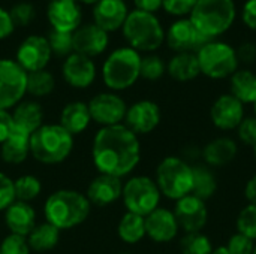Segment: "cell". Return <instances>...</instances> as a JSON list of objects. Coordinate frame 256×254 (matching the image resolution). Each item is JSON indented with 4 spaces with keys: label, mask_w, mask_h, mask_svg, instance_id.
<instances>
[{
    "label": "cell",
    "mask_w": 256,
    "mask_h": 254,
    "mask_svg": "<svg viewBox=\"0 0 256 254\" xmlns=\"http://www.w3.org/2000/svg\"><path fill=\"white\" fill-rule=\"evenodd\" d=\"M244 196L246 199L249 201V204L256 205V175H254L248 184H246V189H244Z\"/></svg>",
    "instance_id": "f907efd6"
},
{
    "label": "cell",
    "mask_w": 256,
    "mask_h": 254,
    "mask_svg": "<svg viewBox=\"0 0 256 254\" xmlns=\"http://www.w3.org/2000/svg\"><path fill=\"white\" fill-rule=\"evenodd\" d=\"M74 148V136L60 124H42L30 136V154L44 165L64 162Z\"/></svg>",
    "instance_id": "277c9868"
},
{
    "label": "cell",
    "mask_w": 256,
    "mask_h": 254,
    "mask_svg": "<svg viewBox=\"0 0 256 254\" xmlns=\"http://www.w3.org/2000/svg\"><path fill=\"white\" fill-rule=\"evenodd\" d=\"M92 157L100 174L117 178L129 175L141 159L138 136L124 124L102 127L94 136Z\"/></svg>",
    "instance_id": "6da1fadb"
},
{
    "label": "cell",
    "mask_w": 256,
    "mask_h": 254,
    "mask_svg": "<svg viewBox=\"0 0 256 254\" xmlns=\"http://www.w3.org/2000/svg\"><path fill=\"white\" fill-rule=\"evenodd\" d=\"M126 127L136 136L153 132L160 123V109L152 100H140L126 111Z\"/></svg>",
    "instance_id": "2e32d148"
},
{
    "label": "cell",
    "mask_w": 256,
    "mask_h": 254,
    "mask_svg": "<svg viewBox=\"0 0 256 254\" xmlns=\"http://www.w3.org/2000/svg\"><path fill=\"white\" fill-rule=\"evenodd\" d=\"M165 40L168 46L177 52H198L210 39L204 37L192 24L189 18L176 19L165 31Z\"/></svg>",
    "instance_id": "8fae6325"
},
{
    "label": "cell",
    "mask_w": 256,
    "mask_h": 254,
    "mask_svg": "<svg viewBox=\"0 0 256 254\" xmlns=\"http://www.w3.org/2000/svg\"><path fill=\"white\" fill-rule=\"evenodd\" d=\"M136 10L148 12V13H156L159 9H162L164 0H134Z\"/></svg>",
    "instance_id": "681fc988"
},
{
    "label": "cell",
    "mask_w": 256,
    "mask_h": 254,
    "mask_svg": "<svg viewBox=\"0 0 256 254\" xmlns=\"http://www.w3.org/2000/svg\"><path fill=\"white\" fill-rule=\"evenodd\" d=\"M141 54L130 46L114 49L102 66V79L105 85L114 91H122L132 87L140 76Z\"/></svg>",
    "instance_id": "8992f818"
},
{
    "label": "cell",
    "mask_w": 256,
    "mask_h": 254,
    "mask_svg": "<svg viewBox=\"0 0 256 254\" xmlns=\"http://www.w3.org/2000/svg\"><path fill=\"white\" fill-rule=\"evenodd\" d=\"M129 15L124 0H99L93 7V19L98 27L106 33L123 27Z\"/></svg>",
    "instance_id": "7402d4cb"
},
{
    "label": "cell",
    "mask_w": 256,
    "mask_h": 254,
    "mask_svg": "<svg viewBox=\"0 0 256 254\" xmlns=\"http://www.w3.org/2000/svg\"><path fill=\"white\" fill-rule=\"evenodd\" d=\"M4 223L10 234L27 237L36 226V213L30 204L15 201L4 210Z\"/></svg>",
    "instance_id": "603a6c76"
},
{
    "label": "cell",
    "mask_w": 256,
    "mask_h": 254,
    "mask_svg": "<svg viewBox=\"0 0 256 254\" xmlns=\"http://www.w3.org/2000/svg\"><path fill=\"white\" fill-rule=\"evenodd\" d=\"M174 216L178 223V228L183 229L186 234L201 232L207 225L208 211L204 201L198 199L194 195H188L177 201L174 208Z\"/></svg>",
    "instance_id": "9a60e30c"
},
{
    "label": "cell",
    "mask_w": 256,
    "mask_h": 254,
    "mask_svg": "<svg viewBox=\"0 0 256 254\" xmlns=\"http://www.w3.org/2000/svg\"><path fill=\"white\" fill-rule=\"evenodd\" d=\"M156 184L160 195L178 201L192 192V166L180 157H166L156 169Z\"/></svg>",
    "instance_id": "ba28073f"
},
{
    "label": "cell",
    "mask_w": 256,
    "mask_h": 254,
    "mask_svg": "<svg viewBox=\"0 0 256 254\" xmlns=\"http://www.w3.org/2000/svg\"><path fill=\"white\" fill-rule=\"evenodd\" d=\"M218 190V180L207 165L192 166V192L190 195L196 196L201 201L210 199Z\"/></svg>",
    "instance_id": "f546056e"
},
{
    "label": "cell",
    "mask_w": 256,
    "mask_h": 254,
    "mask_svg": "<svg viewBox=\"0 0 256 254\" xmlns=\"http://www.w3.org/2000/svg\"><path fill=\"white\" fill-rule=\"evenodd\" d=\"M92 115L88 111V105L84 102H70L63 108L58 124L74 136L84 132L88 127Z\"/></svg>",
    "instance_id": "484cf974"
},
{
    "label": "cell",
    "mask_w": 256,
    "mask_h": 254,
    "mask_svg": "<svg viewBox=\"0 0 256 254\" xmlns=\"http://www.w3.org/2000/svg\"><path fill=\"white\" fill-rule=\"evenodd\" d=\"M213 124L220 130H234L244 120V105L232 94H222L210 109Z\"/></svg>",
    "instance_id": "d6986e66"
},
{
    "label": "cell",
    "mask_w": 256,
    "mask_h": 254,
    "mask_svg": "<svg viewBox=\"0 0 256 254\" xmlns=\"http://www.w3.org/2000/svg\"><path fill=\"white\" fill-rule=\"evenodd\" d=\"M242 21L243 24L256 31V0H246L242 7Z\"/></svg>",
    "instance_id": "f6af8a7d"
},
{
    "label": "cell",
    "mask_w": 256,
    "mask_h": 254,
    "mask_svg": "<svg viewBox=\"0 0 256 254\" xmlns=\"http://www.w3.org/2000/svg\"><path fill=\"white\" fill-rule=\"evenodd\" d=\"M236 51H237L238 63L252 64L256 60V45L255 43H252V42H244V43H242Z\"/></svg>",
    "instance_id": "bcb514c9"
},
{
    "label": "cell",
    "mask_w": 256,
    "mask_h": 254,
    "mask_svg": "<svg viewBox=\"0 0 256 254\" xmlns=\"http://www.w3.org/2000/svg\"><path fill=\"white\" fill-rule=\"evenodd\" d=\"M231 93L243 105L256 102V75L249 69H238L231 78Z\"/></svg>",
    "instance_id": "f1b7e54d"
},
{
    "label": "cell",
    "mask_w": 256,
    "mask_h": 254,
    "mask_svg": "<svg viewBox=\"0 0 256 254\" xmlns=\"http://www.w3.org/2000/svg\"><path fill=\"white\" fill-rule=\"evenodd\" d=\"M72 43H74V52L82 54L86 57H96L100 55L110 43V36L105 30L93 24H84L80 25L72 33Z\"/></svg>",
    "instance_id": "e0dca14e"
},
{
    "label": "cell",
    "mask_w": 256,
    "mask_h": 254,
    "mask_svg": "<svg viewBox=\"0 0 256 254\" xmlns=\"http://www.w3.org/2000/svg\"><path fill=\"white\" fill-rule=\"evenodd\" d=\"M48 43L51 48V52L57 57H68L74 52V43H72V33H63L51 30L48 34Z\"/></svg>",
    "instance_id": "8d00e7d4"
},
{
    "label": "cell",
    "mask_w": 256,
    "mask_h": 254,
    "mask_svg": "<svg viewBox=\"0 0 256 254\" xmlns=\"http://www.w3.org/2000/svg\"><path fill=\"white\" fill-rule=\"evenodd\" d=\"M56 79L48 70H38L27 73V93L34 97H44L52 93Z\"/></svg>",
    "instance_id": "d6a6232c"
},
{
    "label": "cell",
    "mask_w": 256,
    "mask_h": 254,
    "mask_svg": "<svg viewBox=\"0 0 256 254\" xmlns=\"http://www.w3.org/2000/svg\"><path fill=\"white\" fill-rule=\"evenodd\" d=\"M252 254H256V244H255V249H254V253Z\"/></svg>",
    "instance_id": "db71d44e"
},
{
    "label": "cell",
    "mask_w": 256,
    "mask_h": 254,
    "mask_svg": "<svg viewBox=\"0 0 256 254\" xmlns=\"http://www.w3.org/2000/svg\"><path fill=\"white\" fill-rule=\"evenodd\" d=\"M62 73L64 81L74 88H87L96 79V66L93 58L72 52L64 58Z\"/></svg>",
    "instance_id": "ac0fdd59"
},
{
    "label": "cell",
    "mask_w": 256,
    "mask_h": 254,
    "mask_svg": "<svg viewBox=\"0 0 256 254\" xmlns=\"http://www.w3.org/2000/svg\"><path fill=\"white\" fill-rule=\"evenodd\" d=\"M122 30L129 46L138 52H153L165 42V30L154 13L134 9Z\"/></svg>",
    "instance_id": "5b68a950"
},
{
    "label": "cell",
    "mask_w": 256,
    "mask_h": 254,
    "mask_svg": "<svg viewBox=\"0 0 256 254\" xmlns=\"http://www.w3.org/2000/svg\"><path fill=\"white\" fill-rule=\"evenodd\" d=\"M117 232L122 241H124L126 244H136L146 237V220L142 216L128 211L122 217Z\"/></svg>",
    "instance_id": "1f68e13d"
},
{
    "label": "cell",
    "mask_w": 256,
    "mask_h": 254,
    "mask_svg": "<svg viewBox=\"0 0 256 254\" xmlns=\"http://www.w3.org/2000/svg\"><path fill=\"white\" fill-rule=\"evenodd\" d=\"M9 13L12 16V21H14L15 25L24 27V25H28L33 21V18L36 15V10H34V6L32 3L20 1V3L12 6Z\"/></svg>",
    "instance_id": "ab89813d"
},
{
    "label": "cell",
    "mask_w": 256,
    "mask_h": 254,
    "mask_svg": "<svg viewBox=\"0 0 256 254\" xmlns=\"http://www.w3.org/2000/svg\"><path fill=\"white\" fill-rule=\"evenodd\" d=\"M87 105L92 120L102 127L122 124L128 111L124 100L116 93H99Z\"/></svg>",
    "instance_id": "4fadbf2b"
},
{
    "label": "cell",
    "mask_w": 256,
    "mask_h": 254,
    "mask_svg": "<svg viewBox=\"0 0 256 254\" xmlns=\"http://www.w3.org/2000/svg\"><path fill=\"white\" fill-rule=\"evenodd\" d=\"M120 254H130V253H120Z\"/></svg>",
    "instance_id": "6f0895ef"
},
{
    "label": "cell",
    "mask_w": 256,
    "mask_h": 254,
    "mask_svg": "<svg viewBox=\"0 0 256 254\" xmlns=\"http://www.w3.org/2000/svg\"><path fill=\"white\" fill-rule=\"evenodd\" d=\"M14 30H15V24L12 21L9 10L0 6V40L9 37L14 33Z\"/></svg>",
    "instance_id": "7dc6e473"
},
{
    "label": "cell",
    "mask_w": 256,
    "mask_h": 254,
    "mask_svg": "<svg viewBox=\"0 0 256 254\" xmlns=\"http://www.w3.org/2000/svg\"><path fill=\"white\" fill-rule=\"evenodd\" d=\"M46 18L52 30L74 33L82 21L81 3L76 0H50L46 6Z\"/></svg>",
    "instance_id": "5bb4252c"
},
{
    "label": "cell",
    "mask_w": 256,
    "mask_h": 254,
    "mask_svg": "<svg viewBox=\"0 0 256 254\" xmlns=\"http://www.w3.org/2000/svg\"><path fill=\"white\" fill-rule=\"evenodd\" d=\"M238 138L243 144L256 147V117H246L237 127Z\"/></svg>",
    "instance_id": "ee69618b"
},
{
    "label": "cell",
    "mask_w": 256,
    "mask_h": 254,
    "mask_svg": "<svg viewBox=\"0 0 256 254\" xmlns=\"http://www.w3.org/2000/svg\"><path fill=\"white\" fill-rule=\"evenodd\" d=\"M14 202H15L14 181L8 175L0 172V211H4Z\"/></svg>",
    "instance_id": "7bdbcfd3"
},
{
    "label": "cell",
    "mask_w": 256,
    "mask_h": 254,
    "mask_svg": "<svg viewBox=\"0 0 256 254\" xmlns=\"http://www.w3.org/2000/svg\"><path fill=\"white\" fill-rule=\"evenodd\" d=\"M196 57L201 73L212 79L231 78L238 70L240 64L236 48L219 39L206 43L196 52Z\"/></svg>",
    "instance_id": "52a82bcc"
},
{
    "label": "cell",
    "mask_w": 256,
    "mask_h": 254,
    "mask_svg": "<svg viewBox=\"0 0 256 254\" xmlns=\"http://www.w3.org/2000/svg\"><path fill=\"white\" fill-rule=\"evenodd\" d=\"M122 195H123V183L120 178L106 174H99L96 178L90 181L86 198L88 199L90 205L106 207L118 201Z\"/></svg>",
    "instance_id": "ffe728a7"
},
{
    "label": "cell",
    "mask_w": 256,
    "mask_h": 254,
    "mask_svg": "<svg viewBox=\"0 0 256 254\" xmlns=\"http://www.w3.org/2000/svg\"><path fill=\"white\" fill-rule=\"evenodd\" d=\"M88 199L76 190L54 192L45 202L44 214L48 223L58 231L80 226L90 214Z\"/></svg>",
    "instance_id": "3957f363"
},
{
    "label": "cell",
    "mask_w": 256,
    "mask_h": 254,
    "mask_svg": "<svg viewBox=\"0 0 256 254\" xmlns=\"http://www.w3.org/2000/svg\"><path fill=\"white\" fill-rule=\"evenodd\" d=\"M254 148H255V157H256V147H254Z\"/></svg>",
    "instance_id": "9f6ffc18"
},
{
    "label": "cell",
    "mask_w": 256,
    "mask_h": 254,
    "mask_svg": "<svg viewBox=\"0 0 256 254\" xmlns=\"http://www.w3.org/2000/svg\"><path fill=\"white\" fill-rule=\"evenodd\" d=\"M180 250L183 254H212L213 246L201 232H192L186 234L180 241Z\"/></svg>",
    "instance_id": "e575fe53"
},
{
    "label": "cell",
    "mask_w": 256,
    "mask_h": 254,
    "mask_svg": "<svg viewBox=\"0 0 256 254\" xmlns=\"http://www.w3.org/2000/svg\"><path fill=\"white\" fill-rule=\"evenodd\" d=\"M51 48L48 39L40 34H30L27 36L16 49L15 61L27 72H38L44 70L51 60Z\"/></svg>",
    "instance_id": "7c38bea8"
},
{
    "label": "cell",
    "mask_w": 256,
    "mask_h": 254,
    "mask_svg": "<svg viewBox=\"0 0 256 254\" xmlns=\"http://www.w3.org/2000/svg\"><path fill=\"white\" fill-rule=\"evenodd\" d=\"M254 106H255V117H256V102L254 103Z\"/></svg>",
    "instance_id": "11a10c76"
},
{
    "label": "cell",
    "mask_w": 256,
    "mask_h": 254,
    "mask_svg": "<svg viewBox=\"0 0 256 254\" xmlns=\"http://www.w3.org/2000/svg\"><path fill=\"white\" fill-rule=\"evenodd\" d=\"M146 235L154 243H170L178 234V223L172 211L166 208H156L153 213L144 217Z\"/></svg>",
    "instance_id": "44dd1931"
},
{
    "label": "cell",
    "mask_w": 256,
    "mask_h": 254,
    "mask_svg": "<svg viewBox=\"0 0 256 254\" xmlns=\"http://www.w3.org/2000/svg\"><path fill=\"white\" fill-rule=\"evenodd\" d=\"M0 254H30L27 237L10 234L0 244Z\"/></svg>",
    "instance_id": "f35d334b"
},
{
    "label": "cell",
    "mask_w": 256,
    "mask_h": 254,
    "mask_svg": "<svg viewBox=\"0 0 256 254\" xmlns=\"http://www.w3.org/2000/svg\"><path fill=\"white\" fill-rule=\"evenodd\" d=\"M170 76L180 82H188L201 75L198 57L195 52H177L166 64Z\"/></svg>",
    "instance_id": "4316f807"
},
{
    "label": "cell",
    "mask_w": 256,
    "mask_h": 254,
    "mask_svg": "<svg viewBox=\"0 0 256 254\" xmlns=\"http://www.w3.org/2000/svg\"><path fill=\"white\" fill-rule=\"evenodd\" d=\"M237 142L231 138H216L208 142L202 150V157L207 166H225L231 163L237 156Z\"/></svg>",
    "instance_id": "d4e9b609"
},
{
    "label": "cell",
    "mask_w": 256,
    "mask_h": 254,
    "mask_svg": "<svg viewBox=\"0 0 256 254\" xmlns=\"http://www.w3.org/2000/svg\"><path fill=\"white\" fill-rule=\"evenodd\" d=\"M122 198L129 213L146 217L159 208L160 192L154 180L148 177H134L123 186Z\"/></svg>",
    "instance_id": "9c48e42d"
},
{
    "label": "cell",
    "mask_w": 256,
    "mask_h": 254,
    "mask_svg": "<svg viewBox=\"0 0 256 254\" xmlns=\"http://www.w3.org/2000/svg\"><path fill=\"white\" fill-rule=\"evenodd\" d=\"M165 72H166V64L159 55L148 54L141 58V70H140L141 78L147 81H158L165 75Z\"/></svg>",
    "instance_id": "d590c367"
},
{
    "label": "cell",
    "mask_w": 256,
    "mask_h": 254,
    "mask_svg": "<svg viewBox=\"0 0 256 254\" xmlns=\"http://www.w3.org/2000/svg\"><path fill=\"white\" fill-rule=\"evenodd\" d=\"M44 111L38 102L26 100L20 102L12 114V124L15 132L32 136L44 123Z\"/></svg>",
    "instance_id": "cb8c5ba5"
},
{
    "label": "cell",
    "mask_w": 256,
    "mask_h": 254,
    "mask_svg": "<svg viewBox=\"0 0 256 254\" xmlns=\"http://www.w3.org/2000/svg\"><path fill=\"white\" fill-rule=\"evenodd\" d=\"M14 189H15V201L28 204L30 201L36 199L40 195L42 184L33 175H22L14 181Z\"/></svg>",
    "instance_id": "836d02e7"
},
{
    "label": "cell",
    "mask_w": 256,
    "mask_h": 254,
    "mask_svg": "<svg viewBox=\"0 0 256 254\" xmlns=\"http://www.w3.org/2000/svg\"><path fill=\"white\" fill-rule=\"evenodd\" d=\"M78 3H84V4H96L99 0H76Z\"/></svg>",
    "instance_id": "f5cc1de1"
},
{
    "label": "cell",
    "mask_w": 256,
    "mask_h": 254,
    "mask_svg": "<svg viewBox=\"0 0 256 254\" xmlns=\"http://www.w3.org/2000/svg\"><path fill=\"white\" fill-rule=\"evenodd\" d=\"M12 114H9L6 109H0V144L8 139V136L12 133Z\"/></svg>",
    "instance_id": "c3c4849f"
},
{
    "label": "cell",
    "mask_w": 256,
    "mask_h": 254,
    "mask_svg": "<svg viewBox=\"0 0 256 254\" xmlns=\"http://www.w3.org/2000/svg\"><path fill=\"white\" fill-rule=\"evenodd\" d=\"M198 0H164L162 7L165 9L166 13L178 18H186L189 16L192 9L195 7Z\"/></svg>",
    "instance_id": "60d3db41"
},
{
    "label": "cell",
    "mask_w": 256,
    "mask_h": 254,
    "mask_svg": "<svg viewBox=\"0 0 256 254\" xmlns=\"http://www.w3.org/2000/svg\"><path fill=\"white\" fill-rule=\"evenodd\" d=\"M188 18L204 37L214 40L234 25L237 18L236 1L198 0Z\"/></svg>",
    "instance_id": "7a4b0ae2"
},
{
    "label": "cell",
    "mask_w": 256,
    "mask_h": 254,
    "mask_svg": "<svg viewBox=\"0 0 256 254\" xmlns=\"http://www.w3.org/2000/svg\"><path fill=\"white\" fill-rule=\"evenodd\" d=\"M27 93V72L10 58H0V109L16 106Z\"/></svg>",
    "instance_id": "30bf717a"
},
{
    "label": "cell",
    "mask_w": 256,
    "mask_h": 254,
    "mask_svg": "<svg viewBox=\"0 0 256 254\" xmlns=\"http://www.w3.org/2000/svg\"><path fill=\"white\" fill-rule=\"evenodd\" d=\"M212 254H230V252H228L226 246H224V247H218V249H213Z\"/></svg>",
    "instance_id": "816d5d0a"
},
{
    "label": "cell",
    "mask_w": 256,
    "mask_h": 254,
    "mask_svg": "<svg viewBox=\"0 0 256 254\" xmlns=\"http://www.w3.org/2000/svg\"><path fill=\"white\" fill-rule=\"evenodd\" d=\"M237 229L238 234L256 241V205L249 204L240 211L237 217Z\"/></svg>",
    "instance_id": "74e56055"
},
{
    "label": "cell",
    "mask_w": 256,
    "mask_h": 254,
    "mask_svg": "<svg viewBox=\"0 0 256 254\" xmlns=\"http://www.w3.org/2000/svg\"><path fill=\"white\" fill-rule=\"evenodd\" d=\"M60 240V231L51 223L45 222L33 228V231L27 235V243L30 250L34 252H48L52 250Z\"/></svg>",
    "instance_id": "4dcf8cb0"
},
{
    "label": "cell",
    "mask_w": 256,
    "mask_h": 254,
    "mask_svg": "<svg viewBox=\"0 0 256 254\" xmlns=\"http://www.w3.org/2000/svg\"><path fill=\"white\" fill-rule=\"evenodd\" d=\"M30 154V136L12 130L8 139L0 144V156L9 165L22 163Z\"/></svg>",
    "instance_id": "83f0119b"
},
{
    "label": "cell",
    "mask_w": 256,
    "mask_h": 254,
    "mask_svg": "<svg viewBox=\"0 0 256 254\" xmlns=\"http://www.w3.org/2000/svg\"><path fill=\"white\" fill-rule=\"evenodd\" d=\"M226 249L230 254H252L255 249V243L242 234H236L230 238Z\"/></svg>",
    "instance_id": "b9f144b4"
}]
</instances>
